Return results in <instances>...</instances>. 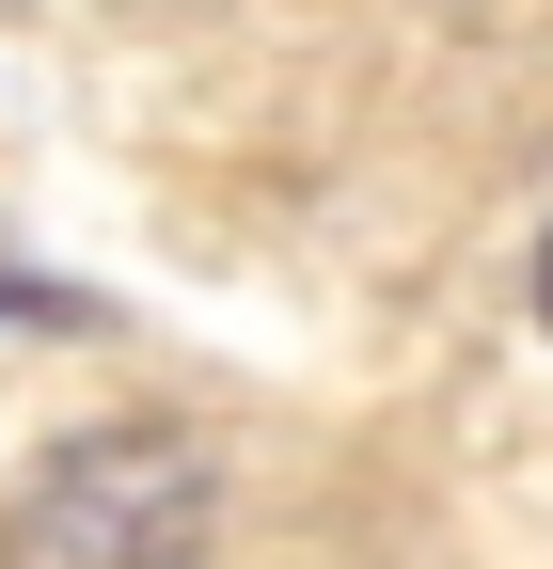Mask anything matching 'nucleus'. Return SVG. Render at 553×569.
Returning <instances> with one entry per match:
<instances>
[{
  "label": "nucleus",
  "mask_w": 553,
  "mask_h": 569,
  "mask_svg": "<svg viewBox=\"0 0 553 569\" xmlns=\"http://www.w3.org/2000/svg\"><path fill=\"white\" fill-rule=\"evenodd\" d=\"M537 317H553V238H537Z\"/></svg>",
  "instance_id": "obj_1"
}]
</instances>
